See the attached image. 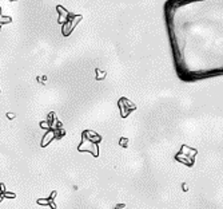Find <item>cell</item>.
<instances>
[{"instance_id": "6da1fadb", "label": "cell", "mask_w": 223, "mask_h": 209, "mask_svg": "<svg viewBox=\"0 0 223 209\" xmlns=\"http://www.w3.org/2000/svg\"><path fill=\"white\" fill-rule=\"evenodd\" d=\"M99 143L94 142L90 138H87L86 136H83V139H82V143L79 145L77 150L79 151H90L94 157H98L99 155Z\"/></svg>"}, {"instance_id": "7a4b0ae2", "label": "cell", "mask_w": 223, "mask_h": 209, "mask_svg": "<svg viewBox=\"0 0 223 209\" xmlns=\"http://www.w3.org/2000/svg\"><path fill=\"white\" fill-rule=\"evenodd\" d=\"M52 139H55V129H48L47 130V133H46V136L43 137V141H42V146L44 147V146H47L48 143L52 141Z\"/></svg>"}, {"instance_id": "3957f363", "label": "cell", "mask_w": 223, "mask_h": 209, "mask_svg": "<svg viewBox=\"0 0 223 209\" xmlns=\"http://www.w3.org/2000/svg\"><path fill=\"white\" fill-rule=\"evenodd\" d=\"M83 136H86L87 138H90L91 141H94V142H96V143H99L100 142V136H98L96 133H94V132H91V130H86L84 133H83Z\"/></svg>"}, {"instance_id": "277c9868", "label": "cell", "mask_w": 223, "mask_h": 209, "mask_svg": "<svg viewBox=\"0 0 223 209\" xmlns=\"http://www.w3.org/2000/svg\"><path fill=\"white\" fill-rule=\"evenodd\" d=\"M104 77H106V73H100L99 70H96V79H104Z\"/></svg>"}, {"instance_id": "5b68a950", "label": "cell", "mask_w": 223, "mask_h": 209, "mask_svg": "<svg viewBox=\"0 0 223 209\" xmlns=\"http://www.w3.org/2000/svg\"><path fill=\"white\" fill-rule=\"evenodd\" d=\"M4 198L7 197V198H15L16 197V194L15 193H8V192H4Z\"/></svg>"}, {"instance_id": "8992f818", "label": "cell", "mask_w": 223, "mask_h": 209, "mask_svg": "<svg viewBox=\"0 0 223 209\" xmlns=\"http://www.w3.org/2000/svg\"><path fill=\"white\" fill-rule=\"evenodd\" d=\"M40 126H42L43 129H46V130H48L50 128V125H48V122H40Z\"/></svg>"}, {"instance_id": "52a82bcc", "label": "cell", "mask_w": 223, "mask_h": 209, "mask_svg": "<svg viewBox=\"0 0 223 209\" xmlns=\"http://www.w3.org/2000/svg\"><path fill=\"white\" fill-rule=\"evenodd\" d=\"M127 142H128V139H127V138H122V139H120V145H122L123 147L127 146Z\"/></svg>"}, {"instance_id": "ba28073f", "label": "cell", "mask_w": 223, "mask_h": 209, "mask_svg": "<svg viewBox=\"0 0 223 209\" xmlns=\"http://www.w3.org/2000/svg\"><path fill=\"white\" fill-rule=\"evenodd\" d=\"M0 192H1V193H4V192H5V185H4L3 182L0 184Z\"/></svg>"}, {"instance_id": "9c48e42d", "label": "cell", "mask_w": 223, "mask_h": 209, "mask_svg": "<svg viewBox=\"0 0 223 209\" xmlns=\"http://www.w3.org/2000/svg\"><path fill=\"white\" fill-rule=\"evenodd\" d=\"M124 206H126L124 204H119V205H116V206H115V209H123Z\"/></svg>"}, {"instance_id": "30bf717a", "label": "cell", "mask_w": 223, "mask_h": 209, "mask_svg": "<svg viewBox=\"0 0 223 209\" xmlns=\"http://www.w3.org/2000/svg\"><path fill=\"white\" fill-rule=\"evenodd\" d=\"M7 117L9 118V119H12V118H15V114H12V113H8Z\"/></svg>"}, {"instance_id": "8fae6325", "label": "cell", "mask_w": 223, "mask_h": 209, "mask_svg": "<svg viewBox=\"0 0 223 209\" xmlns=\"http://www.w3.org/2000/svg\"><path fill=\"white\" fill-rule=\"evenodd\" d=\"M3 198H4V194H3V193H0V201H1Z\"/></svg>"}]
</instances>
